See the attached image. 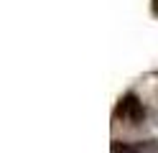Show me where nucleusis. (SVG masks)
<instances>
[{"label": "nucleus", "instance_id": "obj_1", "mask_svg": "<svg viewBox=\"0 0 158 153\" xmlns=\"http://www.w3.org/2000/svg\"><path fill=\"white\" fill-rule=\"evenodd\" d=\"M117 117L130 122V125H140V122L145 120V107L143 102L138 100L135 95H125L120 100V105H117Z\"/></svg>", "mask_w": 158, "mask_h": 153}, {"label": "nucleus", "instance_id": "obj_2", "mask_svg": "<svg viewBox=\"0 0 158 153\" xmlns=\"http://www.w3.org/2000/svg\"><path fill=\"white\" fill-rule=\"evenodd\" d=\"M110 153H140L138 146H130V143H123V140H112Z\"/></svg>", "mask_w": 158, "mask_h": 153}, {"label": "nucleus", "instance_id": "obj_3", "mask_svg": "<svg viewBox=\"0 0 158 153\" xmlns=\"http://www.w3.org/2000/svg\"><path fill=\"white\" fill-rule=\"evenodd\" d=\"M156 122H158V112H156Z\"/></svg>", "mask_w": 158, "mask_h": 153}]
</instances>
